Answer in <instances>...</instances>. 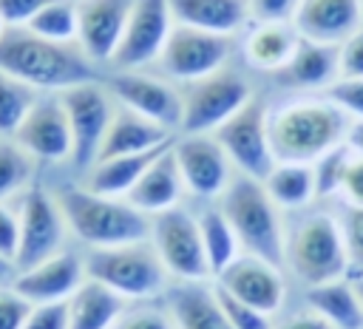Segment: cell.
Returning a JSON list of instances; mask_svg holds the SVG:
<instances>
[{"label":"cell","instance_id":"obj_1","mask_svg":"<svg viewBox=\"0 0 363 329\" xmlns=\"http://www.w3.org/2000/svg\"><path fill=\"white\" fill-rule=\"evenodd\" d=\"M0 68L40 94H60L65 88L102 79L79 43H51L31 34L26 26L6 28L0 37Z\"/></svg>","mask_w":363,"mask_h":329},{"label":"cell","instance_id":"obj_2","mask_svg":"<svg viewBox=\"0 0 363 329\" xmlns=\"http://www.w3.org/2000/svg\"><path fill=\"white\" fill-rule=\"evenodd\" d=\"M352 119L326 96L301 94L269 108V145L275 162L312 164L332 147L343 145Z\"/></svg>","mask_w":363,"mask_h":329},{"label":"cell","instance_id":"obj_3","mask_svg":"<svg viewBox=\"0 0 363 329\" xmlns=\"http://www.w3.org/2000/svg\"><path fill=\"white\" fill-rule=\"evenodd\" d=\"M68 233L91 247H116L150 238V216L136 210L128 199L99 196L85 184H68L57 193Z\"/></svg>","mask_w":363,"mask_h":329},{"label":"cell","instance_id":"obj_4","mask_svg":"<svg viewBox=\"0 0 363 329\" xmlns=\"http://www.w3.org/2000/svg\"><path fill=\"white\" fill-rule=\"evenodd\" d=\"M221 213L227 216L238 247L247 255H255L272 267H284V247H286V227L281 218V207L269 199L264 182L235 173L227 190L216 199Z\"/></svg>","mask_w":363,"mask_h":329},{"label":"cell","instance_id":"obj_5","mask_svg":"<svg viewBox=\"0 0 363 329\" xmlns=\"http://www.w3.org/2000/svg\"><path fill=\"white\" fill-rule=\"evenodd\" d=\"M284 267L303 286H318L337 281L349 272V255L340 233V221L323 210H312L295 218L286 230Z\"/></svg>","mask_w":363,"mask_h":329},{"label":"cell","instance_id":"obj_6","mask_svg":"<svg viewBox=\"0 0 363 329\" xmlns=\"http://www.w3.org/2000/svg\"><path fill=\"white\" fill-rule=\"evenodd\" d=\"M82 264L85 278L105 284L122 298H153L167 289L170 272L150 238L116 247H91L82 255Z\"/></svg>","mask_w":363,"mask_h":329},{"label":"cell","instance_id":"obj_7","mask_svg":"<svg viewBox=\"0 0 363 329\" xmlns=\"http://www.w3.org/2000/svg\"><path fill=\"white\" fill-rule=\"evenodd\" d=\"M179 94H182L179 133H213L255 96L250 79L230 65L201 79L179 85Z\"/></svg>","mask_w":363,"mask_h":329},{"label":"cell","instance_id":"obj_8","mask_svg":"<svg viewBox=\"0 0 363 329\" xmlns=\"http://www.w3.org/2000/svg\"><path fill=\"white\" fill-rule=\"evenodd\" d=\"M224 153L230 156L235 173L264 182L278 164L269 145V105L255 94L241 111H235L224 125L213 130Z\"/></svg>","mask_w":363,"mask_h":329},{"label":"cell","instance_id":"obj_9","mask_svg":"<svg viewBox=\"0 0 363 329\" xmlns=\"http://www.w3.org/2000/svg\"><path fill=\"white\" fill-rule=\"evenodd\" d=\"M17 216H20V247L14 258L17 272L31 269L45 258L62 252L68 224L54 193H48L43 184H31L17 199Z\"/></svg>","mask_w":363,"mask_h":329},{"label":"cell","instance_id":"obj_10","mask_svg":"<svg viewBox=\"0 0 363 329\" xmlns=\"http://www.w3.org/2000/svg\"><path fill=\"white\" fill-rule=\"evenodd\" d=\"M150 244L156 247L167 272L179 281H204L207 275H213L201 244L199 218L187 207L176 204L164 213L150 216Z\"/></svg>","mask_w":363,"mask_h":329},{"label":"cell","instance_id":"obj_11","mask_svg":"<svg viewBox=\"0 0 363 329\" xmlns=\"http://www.w3.org/2000/svg\"><path fill=\"white\" fill-rule=\"evenodd\" d=\"M230 54H233V37L173 23L167 43L156 60V68L170 82L184 85L224 68Z\"/></svg>","mask_w":363,"mask_h":329},{"label":"cell","instance_id":"obj_12","mask_svg":"<svg viewBox=\"0 0 363 329\" xmlns=\"http://www.w3.org/2000/svg\"><path fill=\"white\" fill-rule=\"evenodd\" d=\"M60 102L68 113V125H71V136H74V164L77 170H88L102 147V139L108 133V125L113 119L116 111V99L111 96V91L105 88L102 79L94 82H82L74 88L60 91Z\"/></svg>","mask_w":363,"mask_h":329},{"label":"cell","instance_id":"obj_13","mask_svg":"<svg viewBox=\"0 0 363 329\" xmlns=\"http://www.w3.org/2000/svg\"><path fill=\"white\" fill-rule=\"evenodd\" d=\"M102 82L119 105L147 116L150 122L167 128L170 133H179V128H182V94H179L176 82H170L162 74H150L147 68L111 71Z\"/></svg>","mask_w":363,"mask_h":329},{"label":"cell","instance_id":"obj_14","mask_svg":"<svg viewBox=\"0 0 363 329\" xmlns=\"http://www.w3.org/2000/svg\"><path fill=\"white\" fill-rule=\"evenodd\" d=\"M173 156L184 190L204 201H216L235 176L230 156L213 133H176Z\"/></svg>","mask_w":363,"mask_h":329},{"label":"cell","instance_id":"obj_15","mask_svg":"<svg viewBox=\"0 0 363 329\" xmlns=\"http://www.w3.org/2000/svg\"><path fill=\"white\" fill-rule=\"evenodd\" d=\"M170 28H173V14L167 0H133L128 26L108 68L111 71L147 68L150 62L159 60Z\"/></svg>","mask_w":363,"mask_h":329},{"label":"cell","instance_id":"obj_16","mask_svg":"<svg viewBox=\"0 0 363 329\" xmlns=\"http://www.w3.org/2000/svg\"><path fill=\"white\" fill-rule=\"evenodd\" d=\"M34 162L62 164L74 159V136L60 94H40L28 116L11 136Z\"/></svg>","mask_w":363,"mask_h":329},{"label":"cell","instance_id":"obj_17","mask_svg":"<svg viewBox=\"0 0 363 329\" xmlns=\"http://www.w3.org/2000/svg\"><path fill=\"white\" fill-rule=\"evenodd\" d=\"M216 284L221 289H227L233 298L250 303L252 309H258L264 315L278 312L284 303V295H286L281 269L255 255H247V252H241L230 267H224L216 275Z\"/></svg>","mask_w":363,"mask_h":329},{"label":"cell","instance_id":"obj_18","mask_svg":"<svg viewBox=\"0 0 363 329\" xmlns=\"http://www.w3.org/2000/svg\"><path fill=\"white\" fill-rule=\"evenodd\" d=\"M85 281V264L77 252L62 250L51 258H45L43 264L23 269L11 278V289L17 295H23L31 306L40 303H57V301H68L79 284Z\"/></svg>","mask_w":363,"mask_h":329},{"label":"cell","instance_id":"obj_19","mask_svg":"<svg viewBox=\"0 0 363 329\" xmlns=\"http://www.w3.org/2000/svg\"><path fill=\"white\" fill-rule=\"evenodd\" d=\"M79 3V48L94 65H111L133 0H77Z\"/></svg>","mask_w":363,"mask_h":329},{"label":"cell","instance_id":"obj_20","mask_svg":"<svg viewBox=\"0 0 363 329\" xmlns=\"http://www.w3.org/2000/svg\"><path fill=\"white\" fill-rule=\"evenodd\" d=\"M292 26L303 40L340 45L363 26L360 0H301Z\"/></svg>","mask_w":363,"mask_h":329},{"label":"cell","instance_id":"obj_21","mask_svg":"<svg viewBox=\"0 0 363 329\" xmlns=\"http://www.w3.org/2000/svg\"><path fill=\"white\" fill-rule=\"evenodd\" d=\"M337 77H340L337 45L312 43V40H303V37H301L295 54L289 57V62L281 71L272 74V79L281 88H289V91H298V94L326 91Z\"/></svg>","mask_w":363,"mask_h":329},{"label":"cell","instance_id":"obj_22","mask_svg":"<svg viewBox=\"0 0 363 329\" xmlns=\"http://www.w3.org/2000/svg\"><path fill=\"white\" fill-rule=\"evenodd\" d=\"M298 43H301V34L289 20H281V23L250 20V26L241 37V57L252 71L272 77L275 71H281L289 62Z\"/></svg>","mask_w":363,"mask_h":329},{"label":"cell","instance_id":"obj_23","mask_svg":"<svg viewBox=\"0 0 363 329\" xmlns=\"http://www.w3.org/2000/svg\"><path fill=\"white\" fill-rule=\"evenodd\" d=\"M164 298L176 329H233L216 298V286L204 281H176L164 289Z\"/></svg>","mask_w":363,"mask_h":329},{"label":"cell","instance_id":"obj_24","mask_svg":"<svg viewBox=\"0 0 363 329\" xmlns=\"http://www.w3.org/2000/svg\"><path fill=\"white\" fill-rule=\"evenodd\" d=\"M176 139V133H170L167 128L150 122L147 116L125 108L116 102V111H113V119L108 125V133L102 139V147H99V159H111V156H125V153H142V150H156V147H164Z\"/></svg>","mask_w":363,"mask_h":329},{"label":"cell","instance_id":"obj_25","mask_svg":"<svg viewBox=\"0 0 363 329\" xmlns=\"http://www.w3.org/2000/svg\"><path fill=\"white\" fill-rule=\"evenodd\" d=\"M182 193H184V182H182V173H179V164L173 156V142H170L147 164V170L142 173V179L133 184V190L125 199L145 216H156V213L176 207Z\"/></svg>","mask_w":363,"mask_h":329},{"label":"cell","instance_id":"obj_26","mask_svg":"<svg viewBox=\"0 0 363 329\" xmlns=\"http://www.w3.org/2000/svg\"><path fill=\"white\" fill-rule=\"evenodd\" d=\"M173 23L235 37L241 28L250 26L247 0H167Z\"/></svg>","mask_w":363,"mask_h":329},{"label":"cell","instance_id":"obj_27","mask_svg":"<svg viewBox=\"0 0 363 329\" xmlns=\"http://www.w3.org/2000/svg\"><path fill=\"white\" fill-rule=\"evenodd\" d=\"M122 295L99 281L85 278L79 289L68 298V329H113L125 312Z\"/></svg>","mask_w":363,"mask_h":329},{"label":"cell","instance_id":"obj_28","mask_svg":"<svg viewBox=\"0 0 363 329\" xmlns=\"http://www.w3.org/2000/svg\"><path fill=\"white\" fill-rule=\"evenodd\" d=\"M167 147V145H164ZM142 150V153H125V156H111V159H99L85 170V187L99 193V196H116L125 199L133 184L142 179V173L147 170V164L164 150Z\"/></svg>","mask_w":363,"mask_h":329},{"label":"cell","instance_id":"obj_29","mask_svg":"<svg viewBox=\"0 0 363 329\" xmlns=\"http://www.w3.org/2000/svg\"><path fill=\"white\" fill-rule=\"evenodd\" d=\"M306 306L326 318L335 329H363V303L354 286L343 278L306 286Z\"/></svg>","mask_w":363,"mask_h":329},{"label":"cell","instance_id":"obj_30","mask_svg":"<svg viewBox=\"0 0 363 329\" xmlns=\"http://www.w3.org/2000/svg\"><path fill=\"white\" fill-rule=\"evenodd\" d=\"M264 187L269 199L281 210H303L309 201H315V173L312 164H298V162H278L267 179Z\"/></svg>","mask_w":363,"mask_h":329},{"label":"cell","instance_id":"obj_31","mask_svg":"<svg viewBox=\"0 0 363 329\" xmlns=\"http://www.w3.org/2000/svg\"><path fill=\"white\" fill-rule=\"evenodd\" d=\"M199 230H201V244H204V252H207V264H210V272L218 275L224 267H230L235 258H238V238L227 221V216L221 213V207L213 201V204H204L199 213Z\"/></svg>","mask_w":363,"mask_h":329},{"label":"cell","instance_id":"obj_32","mask_svg":"<svg viewBox=\"0 0 363 329\" xmlns=\"http://www.w3.org/2000/svg\"><path fill=\"white\" fill-rule=\"evenodd\" d=\"M26 28L51 43H77L79 37V3L77 0H54L43 6Z\"/></svg>","mask_w":363,"mask_h":329},{"label":"cell","instance_id":"obj_33","mask_svg":"<svg viewBox=\"0 0 363 329\" xmlns=\"http://www.w3.org/2000/svg\"><path fill=\"white\" fill-rule=\"evenodd\" d=\"M34 167L37 162L14 139H0V204L20 199L34 184Z\"/></svg>","mask_w":363,"mask_h":329},{"label":"cell","instance_id":"obj_34","mask_svg":"<svg viewBox=\"0 0 363 329\" xmlns=\"http://www.w3.org/2000/svg\"><path fill=\"white\" fill-rule=\"evenodd\" d=\"M37 99H40V91H34L31 85L20 82L17 77L0 68V139L14 136V130L28 116Z\"/></svg>","mask_w":363,"mask_h":329},{"label":"cell","instance_id":"obj_35","mask_svg":"<svg viewBox=\"0 0 363 329\" xmlns=\"http://www.w3.org/2000/svg\"><path fill=\"white\" fill-rule=\"evenodd\" d=\"M352 156H354V150L343 142V145L332 147L329 153H323L318 162H312L315 196L318 199H329V196H337L340 193V184H343V176H346V167H349Z\"/></svg>","mask_w":363,"mask_h":329},{"label":"cell","instance_id":"obj_36","mask_svg":"<svg viewBox=\"0 0 363 329\" xmlns=\"http://www.w3.org/2000/svg\"><path fill=\"white\" fill-rule=\"evenodd\" d=\"M337 221H340V233L349 255V269H354V275H363V207L346 204Z\"/></svg>","mask_w":363,"mask_h":329},{"label":"cell","instance_id":"obj_37","mask_svg":"<svg viewBox=\"0 0 363 329\" xmlns=\"http://www.w3.org/2000/svg\"><path fill=\"white\" fill-rule=\"evenodd\" d=\"M216 298H218V303H221L227 320L233 323V329H272L269 315H264V312L252 309L250 303L233 298V295H230L227 289H221L218 284H216Z\"/></svg>","mask_w":363,"mask_h":329},{"label":"cell","instance_id":"obj_38","mask_svg":"<svg viewBox=\"0 0 363 329\" xmlns=\"http://www.w3.org/2000/svg\"><path fill=\"white\" fill-rule=\"evenodd\" d=\"M326 99H332L352 122L363 119V77H337L326 91Z\"/></svg>","mask_w":363,"mask_h":329},{"label":"cell","instance_id":"obj_39","mask_svg":"<svg viewBox=\"0 0 363 329\" xmlns=\"http://www.w3.org/2000/svg\"><path fill=\"white\" fill-rule=\"evenodd\" d=\"M31 309L34 306L11 286H0V329H23Z\"/></svg>","mask_w":363,"mask_h":329},{"label":"cell","instance_id":"obj_40","mask_svg":"<svg viewBox=\"0 0 363 329\" xmlns=\"http://www.w3.org/2000/svg\"><path fill=\"white\" fill-rule=\"evenodd\" d=\"M17 247H20V216H17V204L11 207L9 201H3L0 204V258H6L9 264H14Z\"/></svg>","mask_w":363,"mask_h":329},{"label":"cell","instance_id":"obj_41","mask_svg":"<svg viewBox=\"0 0 363 329\" xmlns=\"http://www.w3.org/2000/svg\"><path fill=\"white\" fill-rule=\"evenodd\" d=\"M113 329H176V326H173V318L164 315L162 309L142 306V309L122 312V318L116 320Z\"/></svg>","mask_w":363,"mask_h":329},{"label":"cell","instance_id":"obj_42","mask_svg":"<svg viewBox=\"0 0 363 329\" xmlns=\"http://www.w3.org/2000/svg\"><path fill=\"white\" fill-rule=\"evenodd\" d=\"M23 329H68V301L34 306Z\"/></svg>","mask_w":363,"mask_h":329},{"label":"cell","instance_id":"obj_43","mask_svg":"<svg viewBox=\"0 0 363 329\" xmlns=\"http://www.w3.org/2000/svg\"><path fill=\"white\" fill-rule=\"evenodd\" d=\"M298 3L301 0H247V9H250V20L255 23H281V20L292 23Z\"/></svg>","mask_w":363,"mask_h":329},{"label":"cell","instance_id":"obj_44","mask_svg":"<svg viewBox=\"0 0 363 329\" xmlns=\"http://www.w3.org/2000/svg\"><path fill=\"white\" fill-rule=\"evenodd\" d=\"M340 77H363V26L337 45Z\"/></svg>","mask_w":363,"mask_h":329},{"label":"cell","instance_id":"obj_45","mask_svg":"<svg viewBox=\"0 0 363 329\" xmlns=\"http://www.w3.org/2000/svg\"><path fill=\"white\" fill-rule=\"evenodd\" d=\"M48 3L54 0H0V17L9 28H17V26H26Z\"/></svg>","mask_w":363,"mask_h":329},{"label":"cell","instance_id":"obj_46","mask_svg":"<svg viewBox=\"0 0 363 329\" xmlns=\"http://www.w3.org/2000/svg\"><path fill=\"white\" fill-rule=\"evenodd\" d=\"M340 196L346 199V204H354V207H363V156H352L349 167H346V176H343V184H340Z\"/></svg>","mask_w":363,"mask_h":329},{"label":"cell","instance_id":"obj_47","mask_svg":"<svg viewBox=\"0 0 363 329\" xmlns=\"http://www.w3.org/2000/svg\"><path fill=\"white\" fill-rule=\"evenodd\" d=\"M272 329H335V326H332L326 318H320L318 312L306 309V312L289 315L284 323H278V326H272Z\"/></svg>","mask_w":363,"mask_h":329},{"label":"cell","instance_id":"obj_48","mask_svg":"<svg viewBox=\"0 0 363 329\" xmlns=\"http://www.w3.org/2000/svg\"><path fill=\"white\" fill-rule=\"evenodd\" d=\"M346 145H349L357 156H363V119H354V122H352L349 136H346Z\"/></svg>","mask_w":363,"mask_h":329},{"label":"cell","instance_id":"obj_49","mask_svg":"<svg viewBox=\"0 0 363 329\" xmlns=\"http://www.w3.org/2000/svg\"><path fill=\"white\" fill-rule=\"evenodd\" d=\"M17 275V269H14V264H9L6 258H0V284H11V278Z\"/></svg>","mask_w":363,"mask_h":329},{"label":"cell","instance_id":"obj_50","mask_svg":"<svg viewBox=\"0 0 363 329\" xmlns=\"http://www.w3.org/2000/svg\"><path fill=\"white\" fill-rule=\"evenodd\" d=\"M352 286H354V292H357V298H360V303H363V275H354V278H352Z\"/></svg>","mask_w":363,"mask_h":329},{"label":"cell","instance_id":"obj_51","mask_svg":"<svg viewBox=\"0 0 363 329\" xmlns=\"http://www.w3.org/2000/svg\"><path fill=\"white\" fill-rule=\"evenodd\" d=\"M6 28H9V26H6V23H3V17H0V37L6 34Z\"/></svg>","mask_w":363,"mask_h":329},{"label":"cell","instance_id":"obj_52","mask_svg":"<svg viewBox=\"0 0 363 329\" xmlns=\"http://www.w3.org/2000/svg\"><path fill=\"white\" fill-rule=\"evenodd\" d=\"M360 9H363V0H360Z\"/></svg>","mask_w":363,"mask_h":329}]
</instances>
